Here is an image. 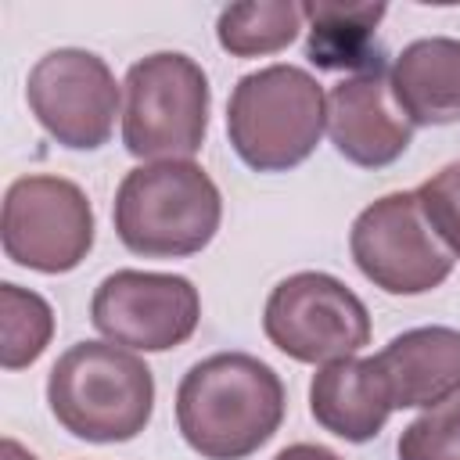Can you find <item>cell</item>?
<instances>
[{
    "label": "cell",
    "mask_w": 460,
    "mask_h": 460,
    "mask_svg": "<svg viewBox=\"0 0 460 460\" xmlns=\"http://www.w3.org/2000/svg\"><path fill=\"white\" fill-rule=\"evenodd\" d=\"M280 374L252 352L198 359L176 388V428L201 460H248L284 424Z\"/></svg>",
    "instance_id": "cell-1"
},
{
    "label": "cell",
    "mask_w": 460,
    "mask_h": 460,
    "mask_svg": "<svg viewBox=\"0 0 460 460\" xmlns=\"http://www.w3.org/2000/svg\"><path fill=\"white\" fill-rule=\"evenodd\" d=\"M111 223L133 255L187 259L212 244L223 223V194L194 158L144 162L122 176Z\"/></svg>",
    "instance_id": "cell-2"
},
{
    "label": "cell",
    "mask_w": 460,
    "mask_h": 460,
    "mask_svg": "<svg viewBox=\"0 0 460 460\" xmlns=\"http://www.w3.org/2000/svg\"><path fill=\"white\" fill-rule=\"evenodd\" d=\"M47 402L72 438L97 446L129 442L155 413V374L133 349L75 341L50 367Z\"/></svg>",
    "instance_id": "cell-3"
},
{
    "label": "cell",
    "mask_w": 460,
    "mask_h": 460,
    "mask_svg": "<svg viewBox=\"0 0 460 460\" xmlns=\"http://www.w3.org/2000/svg\"><path fill=\"white\" fill-rule=\"evenodd\" d=\"M327 129V93L298 65H266L237 79L226 101L234 155L255 172L302 165Z\"/></svg>",
    "instance_id": "cell-4"
},
{
    "label": "cell",
    "mask_w": 460,
    "mask_h": 460,
    "mask_svg": "<svg viewBox=\"0 0 460 460\" xmlns=\"http://www.w3.org/2000/svg\"><path fill=\"white\" fill-rule=\"evenodd\" d=\"M208 108L212 86L194 58L147 54L122 79V144L144 162L194 158L208 137Z\"/></svg>",
    "instance_id": "cell-5"
},
{
    "label": "cell",
    "mask_w": 460,
    "mask_h": 460,
    "mask_svg": "<svg viewBox=\"0 0 460 460\" xmlns=\"http://www.w3.org/2000/svg\"><path fill=\"white\" fill-rule=\"evenodd\" d=\"M97 219L75 180L29 172L4 194L0 241L4 255L32 273H72L93 248Z\"/></svg>",
    "instance_id": "cell-6"
},
{
    "label": "cell",
    "mask_w": 460,
    "mask_h": 460,
    "mask_svg": "<svg viewBox=\"0 0 460 460\" xmlns=\"http://www.w3.org/2000/svg\"><path fill=\"white\" fill-rule=\"evenodd\" d=\"M262 331L288 359L323 367L370 345V313L345 280L302 270L270 291L262 305Z\"/></svg>",
    "instance_id": "cell-7"
},
{
    "label": "cell",
    "mask_w": 460,
    "mask_h": 460,
    "mask_svg": "<svg viewBox=\"0 0 460 460\" xmlns=\"http://www.w3.org/2000/svg\"><path fill=\"white\" fill-rule=\"evenodd\" d=\"M359 273L385 295H428L453 273L449 248L428 226L417 190H392L370 201L349 230Z\"/></svg>",
    "instance_id": "cell-8"
},
{
    "label": "cell",
    "mask_w": 460,
    "mask_h": 460,
    "mask_svg": "<svg viewBox=\"0 0 460 460\" xmlns=\"http://www.w3.org/2000/svg\"><path fill=\"white\" fill-rule=\"evenodd\" d=\"M25 101L50 140L68 151H97L122 115V86L108 61L83 47L47 50L25 79Z\"/></svg>",
    "instance_id": "cell-9"
},
{
    "label": "cell",
    "mask_w": 460,
    "mask_h": 460,
    "mask_svg": "<svg viewBox=\"0 0 460 460\" xmlns=\"http://www.w3.org/2000/svg\"><path fill=\"white\" fill-rule=\"evenodd\" d=\"M90 323L133 352H169L201 323V295L194 280L155 270H115L90 298Z\"/></svg>",
    "instance_id": "cell-10"
},
{
    "label": "cell",
    "mask_w": 460,
    "mask_h": 460,
    "mask_svg": "<svg viewBox=\"0 0 460 460\" xmlns=\"http://www.w3.org/2000/svg\"><path fill=\"white\" fill-rule=\"evenodd\" d=\"M327 137L334 151L359 169L399 162L413 140V122L392 97V79L381 68L345 75L327 93Z\"/></svg>",
    "instance_id": "cell-11"
},
{
    "label": "cell",
    "mask_w": 460,
    "mask_h": 460,
    "mask_svg": "<svg viewBox=\"0 0 460 460\" xmlns=\"http://www.w3.org/2000/svg\"><path fill=\"white\" fill-rule=\"evenodd\" d=\"M374 363L381 367L395 410H431L460 395V331L413 327L395 334Z\"/></svg>",
    "instance_id": "cell-12"
},
{
    "label": "cell",
    "mask_w": 460,
    "mask_h": 460,
    "mask_svg": "<svg viewBox=\"0 0 460 460\" xmlns=\"http://www.w3.org/2000/svg\"><path fill=\"white\" fill-rule=\"evenodd\" d=\"M392 392L374 356H349L316 367L309 381L313 420L345 442H370L392 417Z\"/></svg>",
    "instance_id": "cell-13"
},
{
    "label": "cell",
    "mask_w": 460,
    "mask_h": 460,
    "mask_svg": "<svg viewBox=\"0 0 460 460\" xmlns=\"http://www.w3.org/2000/svg\"><path fill=\"white\" fill-rule=\"evenodd\" d=\"M392 97L413 126L460 122V40L424 36L392 61Z\"/></svg>",
    "instance_id": "cell-14"
},
{
    "label": "cell",
    "mask_w": 460,
    "mask_h": 460,
    "mask_svg": "<svg viewBox=\"0 0 460 460\" xmlns=\"http://www.w3.org/2000/svg\"><path fill=\"white\" fill-rule=\"evenodd\" d=\"M302 14L309 22L305 58L309 65L323 72H370L381 68V47L374 40L381 18L388 14L385 4H302Z\"/></svg>",
    "instance_id": "cell-15"
},
{
    "label": "cell",
    "mask_w": 460,
    "mask_h": 460,
    "mask_svg": "<svg viewBox=\"0 0 460 460\" xmlns=\"http://www.w3.org/2000/svg\"><path fill=\"white\" fill-rule=\"evenodd\" d=\"M302 4L295 0H244L216 18V40L230 58H262L291 47L302 32Z\"/></svg>",
    "instance_id": "cell-16"
},
{
    "label": "cell",
    "mask_w": 460,
    "mask_h": 460,
    "mask_svg": "<svg viewBox=\"0 0 460 460\" xmlns=\"http://www.w3.org/2000/svg\"><path fill=\"white\" fill-rule=\"evenodd\" d=\"M54 338V309L43 295L4 280L0 284V367H32Z\"/></svg>",
    "instance_id": "cell-17"
},
{
    "label": "cell",
    "mask_w": 460,
    "mask_h": 460,
    "mask_svg": "<svg viewBox=\"0 0 460 460\" xmlns=\"http://www.w3.org/2000/svg\"><path fill=\"white\" fill-rule=\"evenodd\" d=\"M395 453L399 460H460V395L410 420Z\"/></svg>",
    "instance_id": "cell-18"
},
{
    "label": "cell",
    "mask_w": 460,
    "mask_h": 460,
    "mask_svg": "<svg viewBox=\"0 0 460 460\" xmlns=\"http://www.w3.org/2000/svg\"><path fill=\"white\" fill-rule=\"evenodd\" d=\"M420 212L435 237L449 248L453 259H460V162L442 165L417 187Z\"/></svg>",
    "instance_id": "cell-19"
},
{
    "label": "cell",
    "mask_w": 460,
    "mask_h": 460,
    "mask_svg": "<svg viewBox=\"0 0 460 460\" xmlns=\"http://www.w3.org/2000/svg\"><path fill=\"white\" fill-rule=\"evenodd\" d=\"M273 460H341V456L327 446H316V442H295V446H284Z\"/></svg>",
    "instance_id": "cell-20"
},
{
    "label": "cell",
    "mask_w": 460,
    "mask_h": 460,
    "mask_svg": "<svg viewBox=\"0 0 460 460\" xmlns=\"http://www.w3.org/2000/svg\"><path fill=\"white\" fill-rule=\"evenodd\" d=\"M4 460H36V456H32L18 438L7 435V438H4Z\"/></svg>",
    "instance_id": "cell-21"
}]
</instances>
